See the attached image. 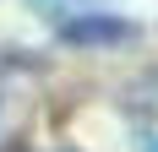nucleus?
<instances>
[{
	"label": "nucleus",
	"instance_id": "f257e3e1",
	"mask_svg": "<svg viewBox=\"0 0 158 152\" xmlns=\"http://www.w3.org/2000/svg\"><path fill=\"white\" fill-rule=\"evenodd\" d=\"M60 38L77 44V49H114V44H131V38H136V22L109 16V11H87V16H77V22H65Z\"/></svg>",
	"mask_w": 158,
	"mask_h": 152
},
{
	"label": "nucleus",
	"instance_id": "f03ea898",
	"mask_svg": "<svg viewBox=\"0 0 158 152\" xmlns=\"http://www.w3.org/2000/svg\"><path fill=\"white\" fill-rule=\"evenodd\" d=\"M33 11L44 16V22H55V27H65V22H77V16L98 11V0H33Z\"/></svg>",
	"mask_w": 158,
	"mask_h": 152
},
{
	"label": "nucleus",
	"instance_id": "7ed1b4c3",
	"mask_svg": "<svg viewBox=\"0 0 158 152\" xmlns=\"http://www.w3.org/2000/svg\"><path fill=\"white\" fill-rule=\"evenodd\" d=\"M142 152H158V136H147V141H142Z\"/></svg>",
	"mask_w": 158,
	"mask_h": 152
}]
</instances>
